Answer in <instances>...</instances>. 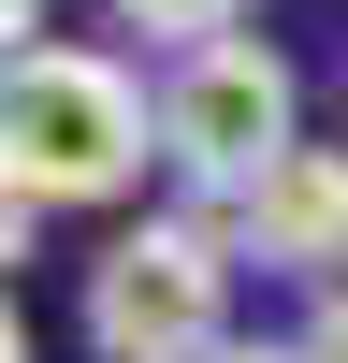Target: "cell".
I'll return each instance as SVG.
<instances>
[{
    "label": "cell",
    "mask_w": 348,
    "mask_h": 363,
    "mask_svg": "<svg viewBox=\"0 0 348 363\" xmlns=\"http://www.w3.org/2000/svg\"><path fill=\"white\" fill-rule=\"evenodd\" d=\"M160 160V102L116 73L102 44H29L15 102H0V189L44 218V203H116Z\"/></svg>",
    "instance_id": "cell-1"
},
{
    "label": "cell",
    "mask_w": 348,
    "mask_h": 363,
    "mask_svg": "<svg viewBox=\"0 0 348 363\" xmlns=\"http://www.w3.org/2000/svg\"><path fill=\"white\" fill-rule=\"evenodd\" d=\"M87 349L102 363H218L232 349V233L145 218L87 262Z\"/></svg>",
    "instance_id": "cell-2"
},
{
    "label": "cell",
    "mask_w": 348,
    "mask_h": 363,
    "mask_svg": "<svg viewBox=\"0 0 348 363\" xmlns=\"http://www.w3.org/2000/svg\"><path fill=\"white\" fill-rule=\"evenodd\" d=\"M290 116H305V87H290V58L261 44V29H232V44H203V58H174L160 73V160L189 174V189H218V203H247L261 174L290 160Z\"/></svg>",
    "instance_id": "cell-3"
},
{
    "label": "cell",
    "mask_w": 348,
    "mask_h": 363,
    "mask_svg": "<svg viewBox=\"0 0 348 363\" xmlns=\"http://www.w3.org/2000/svg\"><path fill=\"white\" fill-rule=\"evenodd\" d=\"M232 262L261 277H305V291H348V145H290L247 203H232Z\"/></svg>",
    "instance_id": "cell-4"
},
{
    "label": "cell",
    "mask_w": 348,
    "mask_h": 363,
    "mask_svg": "<svg viewBox=\"0 0 348 363\" xmlns=\"http://www.w3.org/2000/svg\"><path fill=\"white\" fill-rule=\"evenodd\" d=\"M116 29H145V44H174V58H203V44H232L247 29V0H102Z\"/></svg>",
    "instance_id": "cell-5"
},
{
    "label": "cell",
    "mask_w": 348,
    "mask_h": 363,
    "mask_svg": "<svg viewBox=\"0 0 348 363\" xmlns=\"http://www.w3.org/2000/svg\"><path fill=\"white\" fill-rule=\"evenodd\" d=\"M290 363H348V291H319V320H305V349Z\"/></svg>",
    "instance_id": "cell-6"
},
{
    "label": "cell",
    "mask_w": 348,
    "mask_h": 363,
    "mask_svg": "<svg viewBox=\"0 0 348 363\" xmlns=\"http://www.w3.org/2000/svg\"><path fill=\"white\" fill-rule=\"evenodd\" d=\"M218 363H290V349H218Z\"/></svg>",
    "instance_id": "cell-7"
}]
</instances>
